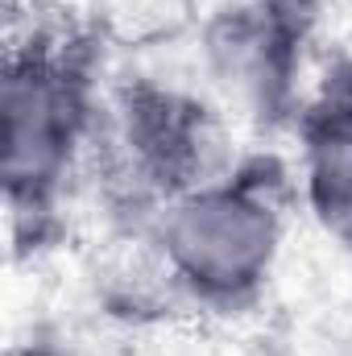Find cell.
<instances>
[{"mask_svg": "<svg viewBox=\"0 0 352 356\" xmlns=\"http://www.w3.org/2000/svg\"><path fill=\"white\" fill-rule=\"evenodd\" d=\"M104 46L88 25L29 21L0 71V186L13 257L46 253L104 120Z\"/></svg>", "mask_w": 352, "mask_h": 356, "instance_id": "6da1fadb", "label": "cell"}, {"mask_svg": "<svg viewBox=\"0 0 352 356\" xmlns=\"http://www.w3.org/2000/svg\"><path fill=\"white\" fill-rule=\"evenodd\" d=\"M294 175L278 154H241L220 178L162 203L145 220V249L166 298L211 319L257 311L290 236Z\"/></svg>", "mask_w": 352, "mask_h": 356, "instance_id": "7a4b0ae2", "label": "cell"}, {"mask_svg": "<svg viewBox=\"0 0 352 356\" xmlns=\"http://www.w3.org/2000/svg\"><path fill=\"white\" fill-rule=\"evenodd\" d=\"M95 158H104L129 199H137L145 220L241 162L232 112L211 91L145 71L108 83Z\"/></svg>", "mask_w": 352, "mask_h": 356, "instance_id": "3957f363", "label": "cell"}, {"mask_svg": "<svg viewBox=\"0 0 352 356\" xmlns=\"http://www.w3.org/2000/svg\"><path fill=\"white\" fill-rule=\"evenodd\" d=\"M323 0H220L195 29L203 88L257 129H290L311 91Z\"/></svg>", "mask_w": 352, "mask_h": 356, "instance_id": "277c9868", "label": "cell"}, {"mask_svg": "<svg viewBox=\"0 0 352 356\" xmlns=\"http://www.w3.org/2000/svg\"><path fill=\"white\" fill-rule=\"evenodd\" d=\"M290 133L294 199L315 232L352 257V54L311 79Z\"/></svg>", "mask_w": 352, "mask_h": 356, "instance_id": "5b68a950", "label": "cell"}, {"mask_svg": "<svg viewBox=\"0 0 352 356\" xmlns=\"http://www.w3.org/2000/svg\"><path fill=\"white\" fill-rule=\"evenodd\" d=\"M199 0H95L88 29L104 50H158L178 38H195L203 21Z\"/></svg>", "mask_w": 352, "mask_h": 356, "instance_id": "8992f818", "label": "cell"}, {"mask_svg": "<svg viewBox=\"0 0 352 356\" xmlns=\"http://www.w3.org/2000/svg\"><path fill=\"white\" fill-rule=\"evenodd\" d=\"M4 356H79L75 344H67V340H58V336H46V332H33V336H25V340H13Z\"/></svg>", "mask_w": 352, "mask_h": 356, "instance_id": "52a82bcc", "label": "cell"}]
</instances>
